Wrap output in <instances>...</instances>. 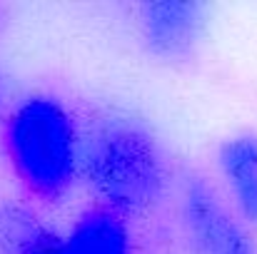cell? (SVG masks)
<instances>
[{
	"label": "cell",
	"instance_id": "cell-7",
	"mask_svg": "<svg viewBox=\"0 0 257 254\" xmlns=\"http://www.w3.org/2000/svg\"><path fill=\"white\" fill-rule=\"evenodd\" d=\"M60 234L25 207L0 209V254H58Z\"/></svg>",
	"mask_w": 257,
	"mask_h": 254
},
{
	"label": "cell",
	"instance_id": "cell-2",
	"mask_svg": "<svg viewBox=\"0 0 257 254\" xmlns=\"http://www.w3.org/2000/svg\"><path fill=\"white\" fill-rule=\"evenodd\" d=\"M5 152L25 189L45 202L68 197L80 177L78 122L50 95H30L10 112Z\"/></svg>",
	"mask_w": 257,
	"mask_h": 254
},
{
	"label": "cell",
	"instance_id": "cell-4",
	"mask_svg": "<svg viewBox=\"0 0 257 254\" xmlns=\"http://www.w3.org/2000/svg\"><path fill=\"white\" fill-rule=\"evenodd\" d=\"M210 8L202 3H145L138 8L143 48L160 63L192 60L207 35Z\"/></svg>",
	"mask_w": 257,
	"mask_h": 254
},
{
	"label": "cell",
	"instance_id": "cell-8",
	"mask_svg": "<svg viewBox=\"0 0 257 254\" xmlns=\"http://www.w3.org/2000/svg\"><path fill=\"white\" fill-rule=\"evenodd\" d=\"M0 100H3V83H0Z\"/></svg>",
	"mask_w": 257,
	"mask_h": 254
},
{
	"label": "cell",
	"instance_id": "cell-3",
	"mask_svg": "<svg viewBox=\"0 0 257 254\" xmlns=\"http://www.w3.org/2000/svg\"><path fill=\"white\" fill-rule=\"evenodd\" d=\"M180 217L192 254H257V232L205 177L185 179Z\"/></svg>",
	"mask_w": 257,
	"mask_h": 254
},
{
	"label": "cell",
	"instance_id": "cell-1",
	"mask_svg": "<svg viewBox=\"0 0 257 254\" xmlns=\"http://www.w3.org/2000/svg\"><path fill=\"white\" fill-rule=\"evenodd\" d=\"M80 177L105 209L127 214L163 197L168 167L155 132L140 117L102 110L80 132Z\"/></svg>",
	"mask_w": 257,
	"mask_h": 254
},
{
	"label": "cell",
	"instance_id": "cell-6",
	"mask_svg": "<svg viewBox=\"0 0 257 254\" xmlns=\"http://www.w3.org/2000/svg\"><path fill=\"white\" fill-rule=\"evenodd\" d=\"M58 254H135V242L122 214L97 207L83 212L60 234Z\"/></svg>",
	"mask_w": 257,
	"mask_h": 254
},
{
	"label": "cell",
	"instance_id": "cell-5",
	"mask_svg": "<svg viewBox=\"0 0 257 254\" xmlns=\"http://www.w3.org/2000/svg\"><path fill=\"white\" fill-rule=\"evenodd\" d=\"M215 169L227 204L257 232V130L225 137L215 152Z\"/></svg>",
	"mask_w": 257,
	"mask_h": 254
}]
</instances>
